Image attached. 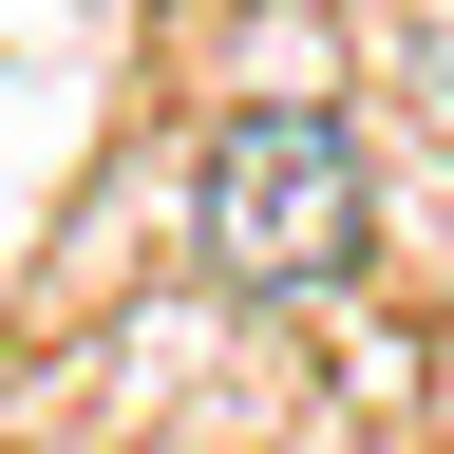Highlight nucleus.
I'll list each match as a JSON object with an SVG mask.
<instances>
[{
	"instance_id": "nucleus-1",
	"label": "nucleus",
	"mask_w": 454,
	"mask_h": 454,
	"mask_svg": "<svg viewBox=\"0 0 454 454\" xmlns=\"http://www.w3.org/2000/svg\"><path fill=\"white\" fill-rule=\"evenodd\" d=\"M379 247V190H360V133H340L322 95H265L227 114L208 170H190V265L227 303H340Z\"/></svg>"
},
{
	"instance_id": "nucleus-2",
	"label": "nucleus",
	"mask_w": 454,
	"mask_h": 454,
	"mask_svg": "<svg viewBox=\"0 0 454 454\" xmlns=\"http://www.w3.org/2000/svg\"><path fill=\"white\" fill-rule=\"evenodd\" d=\"M417 95L454 114V0H417Z\"/></svg>"
},
{
	"instance_id": "nucleus-3",
	"label": "nucleus",
	"mask_w": 454,
	"mask_h": 454,
	"mask_svg": "<svg viewBox=\"0 0 454 454\" xmlns=\"http://www.w3.org/2000/svg\"><path fill=\"white\" fill-rule=\"evenodd\" d=\"M435 435H454V322H435Z\"/></svg>"
}]
</instances>
